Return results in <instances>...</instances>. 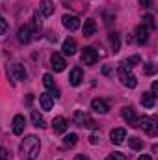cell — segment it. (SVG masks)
<instances>
[{
    "mask_svg": "<svg viewBox=\"0 0 158 160\" xmlns=\"http://www.w3.org/2000/svg\"><path fill=\"white\" fill-rule=\"evenodd\" d=\"M106 160H128V158H126V155H123V153L116 151V153H112V155H110Z\"/></svg>",
    "mask_w": 158,
    "mask_h": 160,
    "instance_id": "obj_29",
    "label": "cell"
},
{
    "mask_svg": "<svg viewBox=\"0 0 158 160\" xmlns=\"http://www.w3.org/2000/svg\"><path fill=\"white\" fill-rule=\"evenodd\" d=\"M82 80H84V73H82V69H78V67H77V69H73V71H71V75H69V82H71L73 86H78Z\"/></svg>",
    "mask_w": 158,
    "mask_h": 160,
    "instance_id": "obj_19",
    "label": "cell"
},
{
    "mask_svg": "<svg viewBox=\"0 0 158 160\" xmlns=\"http://www.w3.org/2000/svg\"><path fill=\"white\" fill-rule=\"evenodd\" d=\"M138 127H141V128H143L149 136H153V138L158 134V125L151 119H138Z\"/></svg>",
    "mask_w": 158,
    "mask_h": 160,
    "instance_id": "obj_6",
    "label": "cell"
},
{
    "mask_svg": "<svg viewBox=\"0 0 158 160\" xmlns=\"http://www.w3.org/2000/svg\"><path fill=\"white\" fill-rule=\"evenodd\" d=\"M62 22H63V26H65L69 32H75V30L80 28V19L77 15H63V17H62Z\"/></svg>",
    "mask_w": 158,
    "mask_h": 160,
    "instance_id": "obj_5",
    "label": "cell"
},
{
    "mask_svg": "<svg viewBox=\"0 0 158 160\" xmlns=\"http://www.w3.org/2000/svg\"><path fill=\"white\" fill-rule=\"evenodd\" d=\"M91 108H93L95 112H99V114H106V112L110 110L108 102L102 101V99H93V101H91Z\"/></svg>",
    "mask_w": 158,
    "mask_h": 160,
    "instance_id": "obj_13",
    "label": "cell"
},
{
    "mask_svg": "<svg viewBox=\"0 0 158 160\" xmlns=\"http://www.w3.org/2000/svg\"><path fill=\"white\" fill-rule=\"evenodd\" d=\"M151 93H153L155 97L158 95V82H153V88H151Z\"/></svg>",
    "mask_w": 158,
    "mask_h": 160,
    "instance_id": "obj_34",
    "label": "cell"
},
{
    "mask_svg": "<svg viewBox=\"0 0 158 160\" xmlns=\"http://www.w3.org/2000/svg\"><path fill=\"white\" fill-rule=\"evenodd\" d=\"M95 32H97L95 21H93V19H87V21L84 22V38H91V36H95Z\"/></svg>",
    "mask_w": 158,
    "mask_h": 160,
    "instance_id": "obj_18",
    "label": "cell"
},
{
    "mask_svg": "<svg viewBox=\"0 0 158 160\" xmlns=\"http://www.w3.org/2000/svg\"><path fill=\"white\" fill-rule=\"evenodd\" d=\"M110 45H112V50L119 52V38L116 34H110Z\"/></svg>",
    "mask_w": 158,
    "mask_h": 160,
    "instance_id": "obj_28",
    "label": "cell"
},
{
    "mask_svg": "<svg viewBox=\"0 0 158 160\" xmlns=\"http://www.w3.org/2000/svg\"><path fill=\"white\" fill-rule=\"evenodd\" d=\"M32 123H34V127H37V128H43V127H45V119H43V116H41L37 110L32 112Z\"/></svg>",
    "mask_w": 158,
    "mask_h": 160,
    "instance_id": "obj_23",
    "label": "cell"
},
{
    "mask_svg": "<svg viewBox=\"0 0 158 160\" xmlns=\"http://www.w3.org/2000/svg\"><path fill=\"white\" fill-rule=\"evenodd\" d=\"M50 63H52L54 71H58V73H60V71H63V69H65V65H67V63H65V60H63V56H62V54H58V52H54V54H52Z\"/></svg>",
    "mask_w": 158,
    "mask_h": 160,
    "instance_id": "obj_11",
    "label": "cell"
},
{
    "mask_svg": "<svg viewBox=\"0 0 158 160\" xmlns=\"http://www.w3.org/2000/svg\"><path fill=\"white\" fill-rule=\"evenodd\" d=\"M145 73H147V75H153V73H155L153 63H145Z\"/></svg>",
    "mask_w": 158,
    "mask_h": 160,
    "instance_id": "obj_32",
    "label": "cell"
},
{
    "mask_svg": "<svg viewBox=\"0 0 158 160\" xmlns=\"http://www.w3.org/2000/svg\"><path fill=\"white\" fill-rule=\"evenodd\" d=\"M121 116H123V119L126 121L130 127H138V118H136V112H134L132 106H125L121 110Z\"/></svg>",
    "mask_w": 158,
    "mask_h": 160,
    "instance_id": "obj_7",
    "label": "cell"
},
{
    "mask_svg": "<svg viewBox=\"0 0 158 160\" xmlns=\"http://www.w3.org/2000/svg\"><path fill=\"white\" fill-rule=\"evenodd\" d=\"M128 145L134 151H140V149H143V140H140L138 136H132V138H128Z\"/></svg>",
    "mask_w": 158,
    "mask_h": 160,
    "instance_id": "obj_24",
    "label": "cell"
},
{
    "mask_svg": "<svg viewBox=\"0 0 158 160\" xmlns=\"http://www.w3.org/2000/svg\"><path fill=\"white\" fill-rule=\"evenodd\" d=\"M43 84H45V88L47 89H54L56 86H54V78H52V75H43Z\"/></svg>",
    "mask_w": 158,
    "mask_h": 160,
    "instance_id": "obj_26",
    "label": "cell"
},
{
    "mask_svg": "<svg viewBox=\"0 0 158 160\" xmlns=\"http://www.w3.org/2000/svg\"><path fill=\"white\" fill-rule=\"evenodd\" d=\"M39 149H41V143L37 136H26L21 142V147H19L21 157L24 160H36L37 155H39Z\"/></svg>",
    "mask_w": 158,
    "mask_h": 160,
    "instance_id": "obj_1",
    "label": "cell"
},
{
    "mask_svg": "<svg viewBox=\"0 0 158 160\" xmlns=\"http://www.w3.org/2000/svg\"><path fill=\"white\" fill-rule=\"evenodd\" d=\"M62 50H63V54H67V56H73L75 52H77V41L75 39H65L63 41V45H62Z\"/></svg>",
    "mask_w": 158,
    "mask_h": 160,
    "instance_id": "obj_15",
    "label": "cell"
},
{
    "mask_svg": "<svg viewBox=\"0 0 158 160\" xmlns=\"http://www.w3.org/2000/svg\"><path fill=\"white\" fill-rule=\"evenodd\" d=\"M9 75H11L13 80H24L26 78V71H24V67L21 63H13L9 67Z\"/></svg>",
    "mask_w": 158,
    "mask_h": 160,
    "instance_id": "obj_8",
    "label": "cell"
},
{
    "mask_svg": "<svg viewBox=\"0 0 158 160\" xmlns=\"http://www.w3.org/2000/svg\"><path fill=\"white\" fill-rule=\"evenodd\" d=\"M117 75H119V80H121V84L123 86H126V88H136L138 86V78L125 67V65H119V69H117Z\"/></svg>",
    "mask_w": 158,
    "mask_h": 160,
    "instance_id": "obj_2",
    "label": "cell"
},
{
    "mask_svg": "<svg viewBox=\"0 0 158 160\" xmlns=\"http://www.w3.org/2000/svg\"><path fill=\"white\" fill-rule=\"evenodd\" d=\"M136 63H140V56H130V58H126L123 65H125L126 69H130V67H134Z\"/></svg>",
    "mask_w": 158,
    "mask_h": 160,
    "instance_id": "obj_27",
    "label": "cell"
},
{
    "mask_svg": "<svg viewBox=\"0 0 158 160\" xmlns=\"http://www.w3.org/2000/svg\"><path fill=\"white\" fill-rule=\"evenodd\" d=\"M75 123L80 127H87V128H99V125L84 112H75Z\"/></svg>",
    "mask_w": 158,
    "mask_h": 160,
    "instance_id": "obj_4",
    "label": "cell"
},
{
    "mask_svg": "<svg viewBox=\"0 0 158 160\" xmlns=\"http://www.w3.org/2000/svg\"><path fill=\"white\" fill-rule=\"evenodd\" d=\"M102 73L104 75H110V67H102Z\"/></svg>",
    "mask_w": 158,
    "mask_h": 160,
    "instance_id": "obj_37",
    "label": "cell"
},
{
    "mask_svg": "<svg viewBox=\"0 0 158 160\" xmlns=\"http://www.w3.org/2000/svg\"><path fill=\"white\" fill-rule=\"evenodd\" d=\"M6 32H7V22H6V19L0 15V36L6 34Z\"/></svg>",
    "mask_w": 158,
    "mask_h": 160,
    "instance_id": "obj_30",
    "label": "cell"
},
{
    "mask_svg": "<svg viewBox=\"0 0 158 160\" xmlns=\"http://www.w3.org/2000/svg\"><path fill=\"white\" fill-rule=\"evenodd\" d=\"M143 24H145V26H147V28H149L151 32H153V30L156 28V24H155V17H153L151 13H147V15H143Z\"/></svg>",
    "mask_w": 158,
    "mask_h": 160,
    "instance_id": "obj_25",
    "label": "cell"
},
{
    "mask_svg": "<svg viewBox=\"0 0 158 160\" xmlns=\"http://www.w3.org/2000/svg\"><path fill=\"white\" fill-rule=\"evenodd\" d=\"M24 118L22 116H15L13 118V134H17V136H21L22 132H24Z\"/></svg>",
    "mask_w": 158,
    "mask_h": 160,
    "instance_id": "obj_16",
    "label": "cell"
},
{
    "mask_svg": "<svg viewBox=\"0 0 158 160\" xmlns=\"http://www.w3.org/2000/svg\"><path fill=\"white\" fill-rule=\"evenodd\" d=\"M89 143L97 145V143H99V136H97V134H91V136H89Z\"/></svg>",
    "mask_w": 158,
    "mask_h": 160,
    "instance_id": "obj_33",
    "label": "cell"
},
{
    "mask_svg": "<svg viewBox=\"0 0 158 160\" xmlns=\"http://www.w3.org/2000/svg\"><path fill=\"white\" fill-rule=\"evenodd\" d=\"M155 99H156V97H155L153 93H143V95H141V104L151 110V108H155V102H156Z\"/></svg>",
    "mask_w": 158,
    "mask_h": 160,
    "instance_id": "obj_21",
    "label": "cell"
},
{
    "mask_svg": "<svg viewBox=\"0 0 158 160\" xmlns=\"http://www.w3.org/2000/svg\"><path fill=\"white\" fill-rule=\"evenodd\" d=\"M110 140L116 143V145H121L125 140H126V130L125 128H114L110 132Z\"/></svg>",
    "mask_w": 158,
    "mask_h": 160,
    "instance_id": "obj_10",
    "label": "cell"
},
{
    "mask_svg": "<svg viewBox=\"0 0 158 160\" xmlns=\"http://www.w3.org/2000/svg\"><path fill=\"white\" fill-rule=\"evenodd\" d=\"M17 38H19V41H21V43H28V41L32 39V26H30V24L21 26V28H19Z\"/></svg>",
    "mask_w": 158,
    "mask_h": 160,
    "instance_id": "obj_12",
    "label": "cell"
},
{
    "mask_svg": "<svg viewBox=\"0 0 158 160\" xmlns=\"http://www.w3.org/2000/svg\"><path fill=\"white\" fill-rule=\"evenodd\" d=\"M141 4H143V6H149V4H151V0H141Z\"/></svg>",
    "mask_w": 158,
    "mask_h": 160,
    "instance_id": "obj_38",
    "label": "cell"
},
{
    "mask_svg": "<svg viewBox=\"0 0 158 160\" xmlns=\"http://www.w3.org/2000/svg\"><path fill=\"white\" fill-rule=\"evenodd\" d=\"M7 158H9V153H7V149L0 147V160H7Z\"/></svg>",
    "mask_w": 158,
    "mask_h": 160,
    "instance_id": "obj_31",
    "label": "cell"
},
{
    "mask_svg": "<svg viewBox=\"0 0 158 160\" xmlns=\"http://www.w3.org/2000/svg\"><path fill=\"white\" fill-rule=\"evenodd\" d=\"M39 104L43 110H52V106H54V99L48 95V93H41L39 95Z\"/></svg>",
    "mask_w": 158,
    "mask_h": 160,
    "instance_id": "obj_17",
    "label": "cell"
},
{
    "mask_svg": "<svg viewBox=\"0 0 158 160\" xmlns=\"http://www.w3.org/2000/svg\"><path fill=\"white\" fill-rule=\"evenodd\" d=\"M75 160H89V158H87V157H84V155H78Z\"/></svg>",
    "mask_w": 158,
    "mask_h": 160,
    "instance_id": "obj_36",
    "label": "cell"
},
{
    "mask_svg": "<svg viewBox=\"0 0 158 160\" xmlns=\"http://www.w3.org/2000/svg\"><path fill=\"white\" fill-rule=\"evenodd\" d=\"M138 160H151V157H149V155H141Z\"/></svg>",
    "mask_w": 158,
    "mask_h": 160,
    "instance_id": "obj_35",
    "label": "cell"
},
{
    "mask_svg": "<svg viewBox=\"0 0 158 160\" xmlns=\"http://www.w3.org/2000/svg\"><path fill=\"white\" fill-rule=\"evenodd\" d=\"M149 34H151V30L145 26V24H140L138 28H136V39L140 45H143V43H147L149 41Z\"/></svg>",
    "mask_w": 158,
    "mask_h": 160,
    "instance_id": "obj_9",
    "label": "cell"
},
{
    "mask_svg": "<svg viewBox=\"0 0 158 160\" xmlns=\"http://www.w3.org/2000/svg\"><path fill=\"white\" fill-rule=\"evenodd\" d=\"M80 60H82V63H84V65H93V63L99 60V54H97V50H95L93 47H86V48L82 50Z\"/></svg>",
    "mask_w": 158,
    "mask_h": 160,
    "instance_id": "obj_3",
    "label": "cell"
},
{
    "mask_svg": "<svg viewBox=\"0 0 158 160\" xmlns=\"http://www.w3.org/2000/svg\"><path fill=\"white\" fill-rule=\"evenodd\" d=\"M77 143H78V136H77V134H67V136L63 138V147H65V149H73Z\"/></svg>",
    "mask_w": 158,
    "mask_h": 160,
    "instance_id": "obj_22",
    "label": "cell"
},
{
    "mask_svg": "<svg viewBox=\"0 0 158 160\" xmlns=\"http://www.w3.org/2000/svg\"><path fill=\"white\" fill-rule=\"evenodd\" d=\"M52 128H54V132H58V134L65 132V130H67V119L62 118V116L54 118V121H52Z\"/></svg>",
    "mask_w": 158,
    "mask_h": 160,
    "instance_id": "obj_14",
    "label": "cell"
},
{
    "mask_svg": "<svg viewBox=\"0 0 158 160\" xmlns=\"http://www.w3.org/2000/svg\"><path fill=\"white\" fill-rule=\"evenodd\" d=\"M39 11H41V15H45V17H50L52 13H54V6L48 2V0H43L39 4Z\"/></svg>",
    "mask_w": 158,
    "mask_h": 160,
    "instance_id": "obj_20",
    "label": "cell"
}]
</instances>
